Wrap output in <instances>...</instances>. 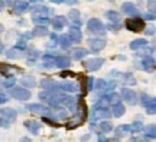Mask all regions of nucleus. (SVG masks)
Listing matches in <instances>:
<instances>
[{
  "label": "nucleus",
  "instance_id": "79ce46f5",
  "mask_svg": "<svg viewBox=\"0 0 156 142\" xmlns=\"http://www.w3.org/2000/svg\"><path fill=\"white\" fill-rule=\"evenodd\" d=\"M145 17H146V20H153V19H155V15H153V13H147Z\"/></svg>",
  "mask_w": 156,
  "mask_h": 142
},
{
  "label": "nucleus",
  "instance_id": "a18cd8bd",
  "mask_svg": "<svg viewBox=\"0 0 156 142\" xmlns=\"http://www.w3.org/2000/svg\"><path fill=\"white\" fill-rule=\"evenodd\" d=\"M0 98H2V99H0V102H2V104H5V102H6V95H5V93H2V95H0Z\"/></svg>",
  "mask_w": 156,
  "mask_h": 142
},
{
  "label": "nucleus",
  "instance_id": "9d476101",
  "mask_svg": "<svg viewBox=\"0 0 156 142\" xmlns=\"http://www.w3.org/2000/svg\"><path fill=\"white\" fill-rule=\"evenodd\" d=\"M112 116V112L107 109V108H97L94 112V118L95 119H106V118H110Z\"/></svg>",
  "mask_w": 156,
  "mask_h": 142
},
{
  "label": "nucleus",
  "instance_id": "f03ea898",
  "mask_svg": "<svg viewBox=\"0 0 156 142\" xmlns=\"http://www.w3.org/2000/svg\"><path fill=\"white\" fill-rule=\"evenodd\" d=\"M87 28H88L90 32L93 33H104L106 32V28H104V25L98 20V19H90L88 22H87Z\"/></svg>",
  "mask_w": 156,
  "mask_h": 142
},
{
  "label": "nucleus",
  "instance_id": "4c0bfd02",
  "mask_svg": "<svg viewBox=\"0 0 156 142\" xmlns=\"http://www.w3.org/2000/svg\"><path fill=\"white\" fill-rule=\"evenodd\" d=\"M44 121L46 122V124H49V125H52V126H55V128H58L59 126V124H55L52 119H49V118H44Z\"/></svg>",
  "mask_w": 156,
  "mask_h": 142
},
{
  "label": "nucleus",
  "instance_id": "2eb2a0df",
  "mask_svg": "<svg viewBox=\"0 0 156 142\" xmlns=\"http://www.w3.org/2000/svg\"><path fill=\"white\" fill-rule=\"evenodd\" d=\"M87 50L85 49H83V48H77V49H73L71 50V55H73V58L74 59H77V60H80V59H83L84 56H87Z\"/></svg>",
  "mask_w": 156,
  "mask_h": 142
},
{
  "label": "nucleus",
  "instance_id": "473e14b6",
  "mask_svg": "<svg viewBox=\"0 0 156 142\" xmlns=\"http://www.w3.org/2000/svg\"><path fill=\"white\" fill-rule=\"evenodd\" d=\"M78 16H80V12L75 10V9L68 13V17H69V19H73V20H78Z\"/></svg>",
  "mask_w": 156,
  "mask_h": 142
},
{
  "label": "nucleus",
  "instance_id": "ddd939ff",
  "mask_svg": "<svg viewBox=\"0 0 156 142\" xmlns=\"http://www.w3.org/2000/svg\"><path fill=\"white\" fill-rule=\"evenodd\" d=\"M122 9H123V12L126 13V15H130V16H136L137 15V9L134 7V5H132V3H123V6H122Z\"/></svg>",
  "mask_w": 156,
  "mask_h": 142
},
{
  "label": "nucleus",
  "instance_id": "72a5a7b5",
  "mask_svg": "<svg viewBox=\"0 0 156 142\" xmlns=\"http://www.w3.org/2000/svg\"><path fill=\"white\" fill-rule=\"evenodd\" d=\"M108 99H110V102H112V104H117V102L120 101V98H119V95H117V93H112V95H108Z\"/></svg>",
  "mask_w": 156,
  "mask_h": 142
},
{
  "label": "nucleus",
  "instance_id": "bb28decb",
  "mask_svg": "<svg viewBox=\"0 0 156 142\" xmlns=\"http://www.w3.org/2000/svg\"><path fill=\"white\" fill-rule=\"evenodd\" d=\"M101 132H110L113 129V125L112 122H108V121H104V122H100V125H98Z\"/></svg>",
  "mask_w": 156,
  "mask_h": 142
},
{
  "label": "nucleus",
  "instance_id": "dca6fc26",
  "mask_svg": "<svg viewBox=\"0 0 156 142\" xmlns=\"http://www.w3.org/2000/svg\"><path fill=\"white\" fill-rule=\"evenodd\" d=\"M69 38H71V40L73 42H81V39H83V33L80 32V29H75L73 28L71 30H69Z\"/></svg>",
  "mask_w": 156,
  "mask_h": 142
},
{
  "label": "nucleus",
  "instance_id": "58836bf2",
  "mask_svg": "<svg viewBox=\"0 0 156 142\" xmlns=\"http://www.w3.org/2000/svg\"><path fill=\"white\" fill-rule=\"evenodd\" d=\"M93 89V78H88L87 79V91H91Z\"/></svg>",
  "mask_w": 156,
  "mask_h": 142
},
{
  "label": "nucleus",
  "instance_id": "4be33fe9",
  "mask_svg": "<svg viewBox=\"0 0 156 142\" xmlns=\"http://www.w3.org/2000/svg\"><path fill=\"white\" fill-rule=\"evenodd\" d=\"M106 17L110 20V22H113V23H117L119 20H120V15L117 13V12H113V10H108L106 13Z\"/></svg>",
  "mask_w": 156,
  "mask_h": 142
},
{
  "label": "nucleus",
  "instance_id": "8fccbe9b",
  "mask_svg": "<svg viewBox=\"0 0 156 142\" xmlns=\"http://www.w3.org/2000/svg\"><path fill=\"white\" fill-rule=\"evenodd\" d=\"M153 46H155V48H156V40H155V43H153Z\"/></svg>",
  "mask_w": 156,
  "mask_h": 142
},
{
  "label": "nucleus",
  "instance_id": "0eeeda50",
  "mask_svg": "<svg viewBox=\"0 0 156 142\" xmlns=\"http://www.w3.org/2000/svg\"><path fill=\"white\" fill-rule=\"evenodd\" d=\"M28 109L30 111V112H35V114L42 115V116H46V115L52 114V112H51L46 106H44V105H39V104H30V105H28Z\"/></svg>",
  "mask_w": 156,
  "mask_h": 142
},
{
  "label": "nucleus",
  "instance_id": "423d86ee",
  "mask_svg": "<svg viewBox=\"0 0 156 142\" xmlns=\"http://www.w3.org/2000/svg\"><path fill=\"white\" fill-rule=\"evenodd\" d=\"M122 96H123V99L130 105H134L136 102H137V96H136L134 91L129 89V88H123L122 89Z\"/></svg>",
  "mask_w": 156,
  "mask_h": 142
},
{
  "label": "nucleus",
  "instance_id": "20e7f679",
  "mask_svg": "<svg viewBox=\"0 0 156 142\" xmlns=\"http://www.w3.org/2000/svg\"><path fill=\"white\" fill-rule=\"evenodd\" d=\"M10 95L13 98L20 99V101H28L30 98V92L28 89H25V88H15V89H12Z\"/></svg>",
  "mask_w": 156,
  "mask_h": 142
},
{
  "label": "nucleus",
  "instance_id": "e433bc0d",
  "mask_svg": "<svg viewBox=\"0 0 156 142\" xmlns=\"http://www.w3.org/2000/svg\"><path fill=\"white\" fill-rule=\"evenodd\" d=\"M15 82H16V81L12 78V79H9V81H5V82H3V86H6V88L13 86V85H15Z\"/></svg>",
  "mask_w": 156,
  "mask_h": 142
},
{
  "label": "nucleus",
  "instance_id": "1a4fd4ad",
  "mask_svg": "<svg viewBox=\"0 0 156 142\" xmlns=\"http://www.w3.org/2000/svg\"><path fill=\"white\" fill-rule=\"evenodd\" d=\"M25 126H26L32 134H39V129H41L42 124L38 122V121H25Z\"/></svg>",
  "mask_w": 156,
  "mask_h": 142
},
{
  "label": "nucleus",
  "instance_id": "39448f33",
  "mask_svg": "<svg viewBox=\"0 0 156 142\" xmlns=\"http://www.w3.org/2000/svg\"><path fill=\"white\" fill-rule=\"evenodd\" d=\"M88 46H90V50H91L93 53H98L100 50L104 49L106 40H104V39H91L88 42Z\"/></svg>",
  "mask_w": 156,
  "mask_h": 142
},
{
  "label": "nucleus",
  "instance_id": "c9c22d12",
  "mask_svg": "<svg viewBox=\"0 0 156 142\" xmlns=\"http://www.w3.org/2000/svg\"><path fill=\"white\" fill-rule=\"evenodd\" d=\"M95 88H97V89H104V88H106V82H104L103 79L97 81V82H95Z\"/></svg>",
  "mask_w": 156,
  "mask_h": 142
},
{
  "label": "nucleus",
  "instance_id": "c756f323",
  "mask_svg": "<svg viewBox=\"0 0 156 142\" xmlns=\"http://www.w3.org/2000/svg\"><path fill=\"white\" fill-rule=\"evenodd\" d=\"M20 82H22L23 86H30V88L35 86V83H36L34 78H30V76H25L22 81H20Z\"/></svg>",
  "mask_w": 156,
  "mask_h": 142
},
{
  "label": "nucleus",
  "instance_id": "b1692460",
  "mask_svg": "<svg viewBox=\"0 0 156 142\" xmlns=\"http://www.w3.org/2000/svg\"><path fill=\"white\" fill-rule=\"evenodd\" d=\"M130 129H132V126H130V125H123V126L116 128V138L123 137V135H124L127 131H130Z\"/></svg>",
  "mask_w": 156,
  "mask_h": 142
},
{
  "label": "nucleus",
  "instance_id": "aec40b11",
  "mask_svg": "<svg viewBox=\"0 0 156 142\" xmlns=\"http://www.w3.org/2000/svg\"><path fill=\"white\" fill-rule=\"evenodd\" d=\"M147 45V42H146L145 39H137V40H133L132 43H130V49H139V48H143V46H146Z\"/></svg>",
  "mask_w": 156,
  "mask_h": 142
},
{
  "label": "nucleus",
  "instance_id": "5701e85b",
  "mask_svg": "<svg viewBox=\"0 0 156 142\" xmlns=\"http://www.w3.org/2000/svg\"><path fill=\"white\" fill-rule=\"evenodd\" d=\"M32 35L34 36H45V35H48V29H46V26H38V28L34 29V32H32Z\"/></svg>",
  "mask_w": 156,
  "mask_h": 142
},
{
  "label": "nucleus",
  "instance_id": "6ab92c4d",
  "mask_svg": "<svg viewBox=\"0 0 156 142\" xmlns=\"http://www.w3.org/2000/svg\"><path fill=\"white\" fill-rule=\"evenodd\" d=\"M2 116L7 118V121H13L16 118V111L13 109H2Z\"/></svg>",
  "mask_w": 156,
  "mask_h": 142
},
{
  "label": "nucleus",
  "instance_id": "de8ad7c7",
  "mask_svg": "<svg viewBox=\"0 0 156 142\" xmlns=\"http://www.w3.org/2000/svg\"><path fill=\"white\" fill-rule=\"evenodd\" d=\"M67 3H69V5H75L77 0H67Z\"/></svg>",
  "mask_w": 156,
  "mask_h": 142
},
{
  "label": "nucleus",
  "instance_id": "a19ab883",
  "mask_svg": "<svg viewBox=\"0 0 156 142\" xmlns=\"http://www.w3.org/2000/svg\"><path fill=\"white\" fill-rule=\"evenodd\" d=\"M73 75H75V73H73V72H65V71H64V72H62V73H61V76H62V78L73 76Z\"/></svg>",
  "mask_w": 156,
  "mask_h": 142
},
{
  "label": "nucleus",
  "instance_id": "6e6552de",
  "mask_svg": "<svg viewBox=\"0 0 156 142\" xmlns=\"http://www.w3.org/2000/svg\"><path fill=\"white\" fill-rule=\"evenodd\" d=\"M28 2H25V0H15L13 2V10L16 13H23V12L28 10Z\"/></svg>",
  "mask_w": 156,
  "mask_h": 142
},
{
  "label": "nucleus",
  "instance_id": "393cba45",
  "mask_svg": "<svg viewBox=\"0 0 156 142\" xmlns=\"http://www.w3.org/2000/svg\"><path fill=\"white\" fill-rule=\"evenodd\" d=\"M41 86L45 89H52V86H59V85L54 82L52 79H44V81H41Z\"/></svg>",
  "mask_w": 156,
  "mask_h": 142
},
{
  "label": "nucleus",
  "instance_id": "412c9836",
  "mask_svg": "<svg viewBox=\"0 0 156 142\" xmlns=\"http://www.w3.org/2000/svg\"><path fill=\"white\" fill-rule=\"evenodd\" d=\"M71 38H69V35H62L61 38H59V45H61L64 49H67V48H69V45H71Z\"/></svg>",
  "mask_w": 156,
  "mask_h": 142
},
{
  "label": "nucleus",
  "instance_id": "4468645a",
  "mask_svg": "<svg viewBox=\"0 0 156 142\" xmlns=\"http://www.w3.org/2000/svg\"><path fill=\"white\" fill-rule=\"evenodd\" d=\"M46 13H48V10L44 6H38L36 9H34L32 16H34V19H41V17H46Z\"/></svg>",
  "mask_w": 156,
  "mask_h": 142
},
{
  "label": "nucleus",
  "instance_id": "c85d7f7f",
  "mask_svg": "<svg viewBox=\"0 0 156 142\" xmlns=\"http://www.w3.org/2000/svg\"><path fill=\"white\" fill-rule=\"evenodd\" d=\"M145 132H146L147 137L156 138V125H147L145 128Z\"/></svg>",
  "mask_w": 156,
  "mask_h": 142
},
{
  "label": "nucleus",
  "instance_id": "9b49d317",
  "mask_svg": "<svg viewBox=\"0 0 156 142\" xmlns=\"http://www.w3.org/2000/svg\"><path fill=\"white\" fill-rule=\"evenodd\" d=\"M55 65L58 68H61V69H68L71 66V60L68 58H65V56H58L55 59Z\"/></svg>",
  "mask_w": 156,
  "mask_h": 142
},
{
  "label": "nucleus",
  "instance_id": "7ed1b4c3",
  "mask_svg": "<svg viewBox=\"0 0 156 142\" xmlns=\"http://www.w3.org/2000/svg\"><path fill=\"white\" fill-rule=\"evenodd\" d=\"M103 63H104V59H98V58H95V59L85 60L83 65H84V68H85L87 71L93 72V71H98L101 66H103Z\"/></svg>",
  "mask_w": 156,
  "mask_h": 142
},
{
  "label": "nucleus",
  "instance_id": "49530a36",
  "mask_svg": "<svg viewBox=\"0 0 156 142\" xmlns=\"http://www.w3.org/2000/svg\"><path fill=\"white\" fill-rule=\"evenodd\" d=\"M114 88H116V82H112L108 85V89H114Z\"/></svg>",
  "mask_w": 156,
  "mask_h": 142
},
{
  "label": "nucleus",
  "instance_id": "2f4dec72",
  "mask_svg": "<svg viewBox=\"0 0 156 142\" xmlns=\"http://www.w3.org/2000/svg\"><path fill=\"white\" fill-rule=\"evenodd\" d=\"M147 9L152 13H156V0H147Z\"/></svg>",
  "mask_w": 156,
  "mask_h": 142
},
{
  "label": "nucleus",
  "instance_id": "37998d69",
  "mask_svg": "<svg viewBox=\"0 0 156 142\" xmlns=\"http://www.w3.org/2000/svg\"><path fill=\"white\" fill-rule=\"evenodd\" d=\"M146 33H147V35H153V33H155V28H153V26H151V28H147Z\"/></svg>",
  "mask_w": 156,
  "mask_h": 142
},
{
  "label": "nucleus",
  "instance_id": "09e8293b",
  "mask_svg": "<svg viewBox=\"0 0 156 142\" xmlns=\"http://www.w3.org/2000/svg\"><path fill=\"white\" fill-rule=\"evenodd\" d=\"M52 3H64V0H51Z\"/></svg>",
  "mask_w": 156,
  "mask_h": 142
},
{
  "label": "nucleus",
  "instance_id": "c03bdc74",
  "mask_svg": "<svg viewBox=\"0 0 156 142\" xmlns=\"http://www.w3.org/2000/svg\"><path fill=\"white\" fill-rule=\"evenodd\" d=\"M107 28L110 29V30H112V29H113V30H114V32H117V30H119V28H117V26H113L112 23H110V25H108V26H107Z\"/></svg>",
  "mask_w": 156,
  "mask_h": 142
},
{
  "label": "nucleus",
  "instance_id": "a878e982",
  "mask_svg": "<svg viewBox=\"0 0 156 142\" xmlns=\"http://www.w3.org/2000/svg\"><path fill=\"white\" fill-rule=\"evenodd\" d=\"M143 68H145L146 71H153L155 60L152 59V58H145V60H143Z\"/></svg>",
  "mask_w": 156,
  "mask_h": 142
},
{
  "label": "nucleus",
  "instance_id": "cd10ccee",
  "mask_svg": "<svg viewBox=\"0 0 156 142\" xmlns=\"http://www.w3.org/2000/svg\"><path fill=\"white\" fill-rule=\"evenodd\" d=\"M59 86H61V89L69 91V92H75V91H77V85H74V83H71V82H64V83H61Z\"/></svg>",
  "mask_w": 156,
  "mask_h": 142
},
{
  "label": "nucleus",
  "instance_id": "f8f14e48",
  "mask_svg": "<svg viewBox=\"0 0 156 142\" xmlns=\"http://www.w3.org/2000/svg\"><path fill=\"white\" fill-rule=\"evenodd\" d=\"M23 49H20V48H13V49H10V50H7V53H6V55H7V58H9V59H20V58H22L23 56V52H22Z\"/></svg>",
  "mask_w": 156,
  "mask_h": 142
},
{
  "label": "nucleus",
  "instance_id": "ea45409f",
  "mask_svg": "<svg viewBox=\"0 0 156 142\" xmlns=\"http://www.w3.org/2000/svg\"><path fill=\"white\" fill-rule=\"evenodd\" d=\"M17 48H20V49H25V48H26V42H25V40H20V42H17Z\"/></svg>",
  "mask_w": 156,
  "mask_h": 142
},
{
  "label": "nucleus",
  "instance_id": "f257e3e1",
  "mask_svg": "<svg viewBox=\"0 0 156 142\" xmlns=\"http://www.w3.org/2000/svg\"><path fill=\"white\" fill-rule=\"evenodd\" d=\"M126 28L130 32H142L145 29V22L140 17H133V19H127L126 20Z\"/></svg>",
  "mask_w": 156,
  "mask_h": 142
},
{
  "label": "nucleus",
  "instance_id": "f3484780",
  "mask_svg": "<svg viewBox=\"0 0 156 142\" xmlns=\"http://www.w3.org/2000/svg\"><path fill=\"white\" fill-rule=\"evenodd\" d=\"M52 26L54 29H62L65 26V17L64 16H58V17H54V20H52Z\"/></svg>",
  "mask_w": 156,
  "mask_h": 142
},
{
  "label": "nucleus",
  "instance_id": "a211bd4d",
  "mask_svg": "<svg viewBox=\"0 0 156 142\" xmlns=\"http://www.w3.org/2000/svg\"><path fill=\"white\" fill-rule=\"evenodd\" d=\"M112 111H113V115L114 116H117V118H120L123 114H124V106H123L122 104H114L113 105V108H112Z\"/></svg>",
  "mask_w": 156,
  "mask_h": 142
},
{
  "label": "nucleus",
  "instance_id": "f704fd0d",
  "mask_svg": "<svg viewBox=\"0 0 156 142\" xmlns=\"http://www.w3.org/2000/svg\"><path fill=\"white\" fill-rule=\"evenodd\" d=\"M34 22H35V23H38V25H45V26H46V25L49 23L46 17H41V19H34Z\"/></svg>",
  "mask_w": 156,
  "mask_h": 142
},
{
  "label": "nucleus",
  "instance_id": "7c9ffc66",
  "mask_svg": "<svg viewBox=\"0 0 156 142\" xmlns=\"http://www.w3.org/2000/svg\"><path fill=\"white\" fill-rule=\"evenodd\" d=\"M132 131L133 132H142V131H145V126H143L142 122H136V124L132 125Z\"/></svg>",
  "mask_w": 156,
  "mask_h": 142
}]
</instances>
